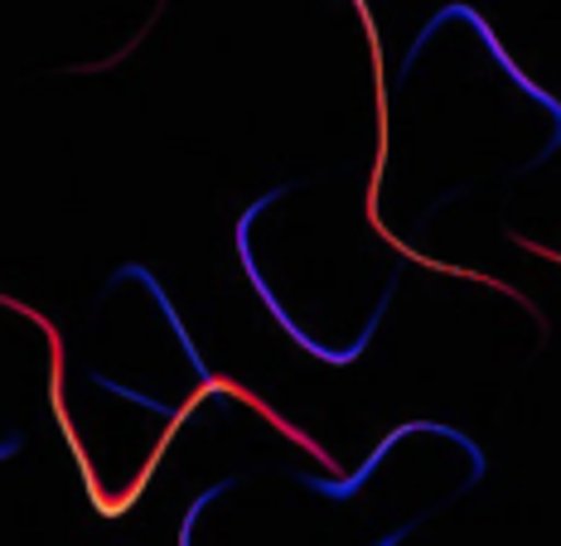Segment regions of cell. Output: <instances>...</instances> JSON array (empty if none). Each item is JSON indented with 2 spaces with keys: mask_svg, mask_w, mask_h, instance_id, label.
I'll return each mask as SVG.
<instances>
[{
  "mask_svg": "<svg viewBox=\"0 0 561 546\" xmlns=\"http://www.w3.org/2000/svg\"><path fill=\"white\" fill-rule=\"evenodd\" d=\"M10 450H15V440H10V445H0V455H10Z\"/></svg>",
  "mask_w": 561,
  "mask_h": 546,
  "instance_id": "1",
  "label": "cell"
}]
</instances>
